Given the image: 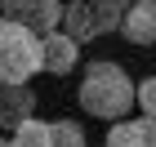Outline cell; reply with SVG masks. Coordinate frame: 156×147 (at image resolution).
<instances>
[{
  "label": "cell",
  "instance_id": "cell-9",
  "mask_svg": "<svg viewBox=\"0 0 156 147\" xmlns=\"http://www.w3.org/2000/svg\"><path fill=\"white\" fill-rule=\"evenodd\" d=\"M103 147H143V129H138V121H112L107 143H103Z\"/></svg>",
  "mask_w": 156,
  "mask_h": 147
},
{
  "label": "cell",
  "instance_id": "cell-1",
  "mask_svg": "<svg viewBox=\"0 0 156 147\" xmlns=\"http://www.w3.org/2000/svg\"><path fill=\"white\" fill-rule=\"evenodd\" d=\"M80 107L98 121H125V111L134 107V80L125 67L112 58H98L85 67L80 76Z\"/></svg>",
  "mask_w": 156,
  "mask_h": 147
},
{
  "label": "cell",
  "instance_id": "cell-13",
  "mask_svg": "<svg viewBox=\"0 0 156 147\" xmlns=\"http://www.w3.org/2000/svg\"><path fill=\"white\" fill-rule=\"evenodd\" d=\"M0 147H9V143H5V138H0Z\"/></svg>",
  "mask_w": 156,
  "mask_h": 147
},
{
  "label": "cell",
  "instance_id": "cell-6",
  "mask_svg": "<svg viewBox=\"0 0 156 147\" xmlns=\"http://www.w3.org/2000/svg\"><path fill=\"white\" fill-rule=\"evenodd\" d=\"M120 36L129 45H156V0H138L120 18Z\"/></svg>",
  "mask_w": 156,
  "mask_h": 147
},
{
  "label": "cell",
  "instance_id": "cell-5",
  "mask_svg": "<svg viewBox=\"0 0 156 147\" xmlns=\"http://www.w3.org/2000/svg\"><path fill=\"white\" fill-rule=\"evenodd\" d=\"M76 58H80V45H76L67 31H49V36H40V72L67 76V72L76 67Z\"/></svg>",
  "mask_w": 156,
  "mask_h": 147
},
{
  "label": "cell",
  "instance_id": "cell-10",
  "mask_svg": "<svg viewBox=\"0 0 156 147\" xmlns=\"http://www.w3.org/2000/svg\"><path fill=\"white\" fill-rule=\"evenodd\" d=\"M49 147H85V129L76 121H54L49 125Z\"/></svg>",
  "mask_w": 156,
  "mask_h": 147
},
{
  "label": "cell",
  "instance_id": "cell-3",
  "mask_svg": "<svg viewBox=\"0 0 156 147\" xmlns=\"http://www.w3.org/2000/svg\"><path fill=\"white\" fill-rule=\"evenodd\" d=\"M120 18H125V0H72L62 9V31L80 45V40L120 31Z\"/></svg>",
  "mask_w": 156,
  "mask_h": 147
},
{
  "label": "cell",
  "instance_id": "cell-11",
  "mask_svg": "<svg viewBox=\"0 0 156 147\" xmlns=\"http://www.w3.org/2000/svg\"><path fill=\"white\" fill-rule=\"evenodd\" d=\"M134 103H138L147 116H156V76H147L143 85H134Z\"/></svg>",
  "mask_w": 156,
  "mask_h": 147
},
{
  "label": "cell",
  "instance_id": "cell-4",
  "mask_svg": "<svg viewBox=\"0 0 156 147\" xmlns=\"http://www.w3.org/2000/svg\"><path fill=\"white\" fill-rule=\"evenodd\" d=\"M0 18L27 27L31 36H49L62 23V5L58 0H0Z\"/></svg>",
  "mask_w": 156,
  "mask_h": 147
},
{
  "label": "cell",
  "instance_id": "cell-7",
  "mask_svg": "<svg viewBox=\"0 0 156 147\" xmlns=\"http://www.w3.org/2000/svg\"><path fill=\"white\" fill-rule=\"evenodd\" d=\"M31 111H36L31 85H0V129H18Z\"/></svg>",
  "mask_w": 156,
  "mask_h": 147
},
{
  "label": "cell",
  "instance_id": "cell-12",
  "mask_svg": "<svg viewBox=\"0 0 156 147\" xmlns=\"http://www.w3.org/2000/svg\"><path fill=\"white\" fill-rule=\"evenodd\" d=\"M138 129H143V147H156V116H143Z\"/></svg>",
  "mask_w": 156,
  "mask_h": 147
},
{
  "label": "cell",
  "instance_id": "cell-8",
  "mask_svg": "<svg viewBox=\"0 0 156 147\" xmlns=\"http://www.w3.org/2000/svg\"><path fill=\"white\" fill-rule=\"evenodd\" d=\"M9 147H49V125H45V121H36V116H27V121L13 129Z\"/></svg>",
  "mask_w": 156,
  "mask_h": 147
},
{
  "label": "cell",
  "instance_id": "cell-2",
  "mask_svg": "<svg viewBox=\"0 0 156 147\" xmlns=\"http://www.w3.org/2000/svg\"><path fill=\"white\" fill-rule=\"evenodd\" d=\"M40 72V36L27 27L5 23L0 27V85H27Z\"/></svg>",
  "mask_w": 156,
  "mask_h": 147
},
{
  "label": "cell",
  "instance_id": "cell-14",
  "mask_svg": "<svg viewBox=\"0 0 156 147\" xmlns=\"http://www.w3.org/2000/svg\"><path fill=\"white\" fill-rule=\"evenodd\" d=\"M0 27H5V18H0Z\"/></svg>",
  "mask_w": 156,
  "mask_h": 147
}]
</instances>
